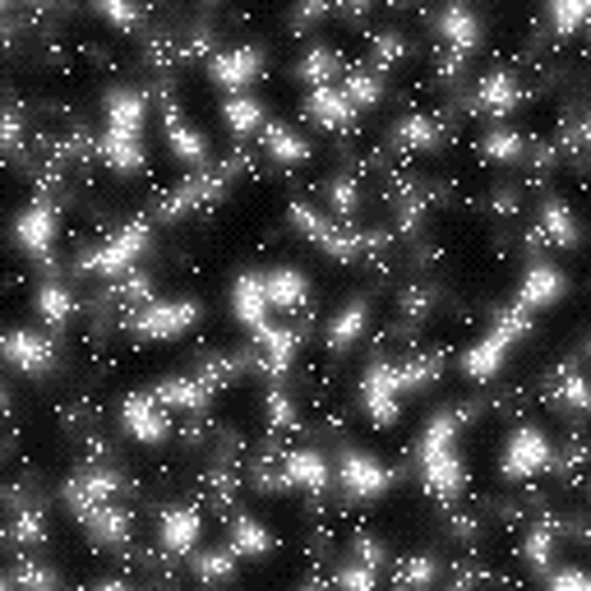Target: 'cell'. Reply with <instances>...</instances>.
I'll use <instances>...</instances> for the list:
<instances>
[{"instance_id":"6da1fadb","label":"cell","mask_w":591,"mask_h":591,"mask_svg":"<svg viewBox=\"0 0 591 591\" xmlns=\"http://www.w3.org/2000/svg\"><path fill=\"white\" fill-rule=\"evenodd\" d=\"M148 223H129L125 231H116L106 246H98L93 254H83L79 259V273H98V277H125V273H135L139 264V254L148 250Z\"/></svg>"},{"instance_id":"7a4b0ae2","label":"cell","mask_w":591,"mask_h":591,"mask_svg":"<svg viewBox=\"0 0 591 591\" xmlns=\"http://www.w3.org/2000/svg\"><path fill=\"white\" fill-rule=\"evenodd\" d=\"M550 463H555V444L541 425H518L509 434V444H503V476L509 480L541 476V471H550Z\"/></svg>"},{"instance_id":"3957f363","label":"cell","mask_w":591,"mask_h":591,"mask_svg":"<svg viewBox=\"0 0 591 591\" xmlns=\"http://www.w3.org/2000/svg\"><path fill=\"white\" fill-rule=\"evenodd\" d=\"M200 319H204L200 300H148L135 315V333L148 342H167V338H181L185 328H194Z\"/></svg>"},{"instance_id":"277c9868","label":"cell","mask_w":591,"mask_h":591,"mask_svg":"<svg viewBox=\"0 0 591 591\" xmlns=\"http://www.w3.org/2000/svg\"><path fill=\"white\" fill-rule=\"evenodd\" d=\"M393 476L384 463H375L370 453H361V448H342V457H338V486L346 490V499H379V495H388L393 490Z\"/></svg>"},{"instance_id":"5b68a950","label":"cell","mask_w":591,"mask_h":591,"mask_svg":"<svg viewBox=\"0 0 591 591\" xmlns=\"http://www.w3.org/2000/svg\"><path fill=\"white\" fill-rule=\"evenodd\" d=\"M398 398H402V388H398V365H388V361L365 365L361 411L370 416V421H375V425H393V416H398Z\"/></svg>"},{"instance_id":"8992f818","label":"cell","mask_w":591,"mask_h":591,"mask_svg":"<svg viewBox=\"0 0 591 591\" xmlns=\"http://www.w3.org/2000/svg\"><path fill=\"white\" fill-rule=\"evenodd\" d=\"M14 240L24 246L29 259H37V264H47V259H52V246H56V204L47 200V194H37V200L19 213Z\"/></svg>"},{"instance_id":"52a82bcc","label":"cell","mask_w":591,"mask_h":591,"mask_svg":"<svg viewBox=\"0 0 591 591\" xmlns=\"http://www.w3.org/2000/svg\"><path fill=\"white\" fill-rule=\"evenodd\" d=\"M121 421L139 444H162L171 434V416L152 393H129L125 407H121Z\"/></svg>"},{"instance_id":"ba28073f","label":"cell","mask_w":591,"mask_h":591,"mask_svg":"<svg viewBox=\"0 0 591 591\" xmlns=\"http://www.w3.org/2000/svg\"><path fill=\"white\" fill-rule=\"evenodd\" d=\"M259 75H264V52L259 47H231V52H217L208 60V79L217 83V89H227V93H240Z\"/></svg>"},{"instance_id":"9c48e42d","label":"cell","mask_w":591,"mask_h":591,"mask_svg":"<svg viewBox=\"0 0 591 591\" xmlns=\"http://www.w3.org/2000/svg\"><path fill=\"white\" fill-rule=\"evenodd\" d=\"M102 116H106V135L144 139L148 98H144L139 89H106V98H102Z\"/></svg>"},{"instance_id":"30bf717a","label":"cell","mask_w":591,"mask_h":591,"mask_svg":"<svg viewBox=\"0 0 591 591\" xmlns=\"http://www.w3.org/2000/svg\"><path fill=\"white\" fill-rule=\"evenodd\" d=\"M416 467H421V480L434 499H457V490H463V457H457V444L434 448V453H416Z\"/></svg>"},{"instance_id":"8fae6325","label":"cell","mask_w":591,"mask_h":591,"mask_svg":"<svg viewBox=\"0 0 591 591\" xmlns=\"http://www.w3.org/2000/svg\"><path fill=\"white\" fill-rule=\"evenodd\" d=\"M5 356H10L14 370H24V375H47L52 361H56V342H52V333L10 328V333H5Z\"/></svg>"},{"instance_id":"7c38bea8","label":"cell","mask_w":591,"mask_h":591,"mask_svg":"<svg viewBox=\"0 0 591 591\" xmlns=\"http://www.w3.org/2000/svg\"><path fill=\"white\" fill-rule=\"evenodd\" d=\"M269 310H273V305L264 296V277H259V273H240L236 287H231V315L246 323L254 338H264L269 328H273L269 323Z\"/></svg>"},{"instance_id":"4fadbf2b","label":"cell","mask_w":591,"mask_h":591,"mask_svg":"<svg viewBox=\"0 0 591 591\" xmlns=\"http://www.w3.org/2000/svg\"><path fill=\"white\" fill-rule=\"evenodd\" d=\"M292 223H296V231L310 236L319 250H328L333 259H342V264H352L356 250L365 246V240H356V236H342L333 223H323V217H319V213H310L305 204H292Z\"/></svg>"},{"instance_id":"5bb4252c","label":"cell","mask_w":591,"mask_h":591,"mask_svg":"<svg viewBox=\"0 0 591 591\" xmlns=\"http://www.w3.org/2000/svg\"><path fill=\"white\" fill-rule=\"evenodd\" d=\"M200 532H204V518H200V509H190V503L167 509L158 522V541L167 555H190L194 545H200Z\"/></svg>"},{"instance_id":"9a60e30c","label":"cell","mask_w":591,"mask_h":591,"mask_svg":"<svg viewBox=\"0 0 591 591\" xmlns=\"http://www.w3.org/2000/svg\"><path fill=\"white\" fill-rule=\"evenodd\" d=\"M125 486V480L116 476V471H79V476H70V486H65V503L83 518V513H93L98 503H106L116 490Z\"/></svg>"},{"instance_id":"2e32d148","label":"cell","mask_w":591,"mask_h":591,"mask_svg":"<svg viewBox=\"0 0 591 591\" xmlns=\"http://www.w3.org/2000/svg\"><path fill=\"white\" fill-rule=\"evenodd\" d=\"M434 29H440V37L453 47L448 70H453V65L463 60V56L476 47V42H480V19H476L467 5H448V10H440V14H434Z\"/></svg>"},{"instance_id":"e0dca14e","label":"cell","mask_w":591,"mask_h":591,"mask_svg":"<svg viewBox=\"0 0 591 591\" xmlns=\"http://www.w3.org/2000/svg\"><path fill=\"white\" fill-rule=\"evenodd\" d=\"M564 292H568V277H564L555 264H532L527 277H522L518 305H522V310H545V305L564 300Z\"/></svg>"},{"instance_id":"ac0fdd59","label":"cell","mask_w":591,"mask_h":591,"mask_svg":"<svg viewBox=\"0 0 591 591\" xmlns=\"http://www.w3.org/2000/svg\"><path fill=\"white\" fill-rule=\"evenodd\" d=\"M365 328H370V305H365V296L346 300L342 310L333 315V323H328V352H333V356L352 352V346L361 342V333H365Z\"/></svg>"},{"instance_id":"d6986e66","label":"cell","mask_w":591,"mask_h":591,"mask_svg":"<svg viewBox=\"0 0 591 591\" xmlns=\"http://www.w3.org/2000/svg\"><path fill=\"white\" fill-rule=\"evenodd\" d=\"M264 296L273 310H296V305L310 300V277H305L300 269L282 264V269H269L264 273Z\"/></svg>"},{"instance_id":"ffe728a7","label":"cell","mask_w":591,"mask_h":591,"mask_svg":"<svg viewBox=\"0 0 591 591\" xmlns=\"http://www.w3.org/2000/svg\"><path fill=\"white\" fill-rule=\"evenodd\" d=\"M282 476H287V486L319 495L328 486V457L319 448H292L287 457H282Z\"/></svg>"},{"instance_id":"44dd1931","label":"cell","mask_w":591,"mask_h":591,"mask_svg":"<svg viewBox=\"0 0 591 591\" xmlns=\"http://www.w3.org/2000/svg\"><path fill=\"white\" fill-rule=\"evenodd\" d=\"M518 102H522V83H518L509 70L480 75V83H476V106H486V112L503 116V112H518Z\"/></svg>"},{"instance_id":"7402d4cb","label":"cell","mask_w":591,"mask_h":591,"mask_svg":"<svg viewBox=\"0 0 591 591\" xmlns=\"http://www.w3.org/2000/svg\"><path fill=\"white\" fill-rule=\"evenodd\" d=\"M305 112H310V121L315 125H323V129H346L352 125V116H356V106L346 102V93L342 89H310V102H305Z\"/></svg>"},{"instance_id":"603a6c76","label":"cell","mask_w":591,"mask_h":591,"mask_svg":"<svg viewBox=\"0 0 591 591\" xmlns=\"http://www.w3.org/2000/svg\"><path fill=\"white\" fill-rule=\"evenodd\" d=\"M83 527L93 532V541L102 545H125L129 541V527H135V518H129V509H121V503H98L93 513H83Z\"/></svg>"},{"instance_id":"cb8c5ba5","label":"cell","mask_w":591,"mask_h":591,"mask_svg":"<svg viewBox=\"0 0 591 591\" xmlns=\"http://www.w3.org/2000/svg\"><path fill=\"white\" fill-rule=\"evenodd\" d=\"M167 144H171V152H177V162H185V167H204V158H208L204 135L181 121L177 106H167Z\"/></svg>"},{"instance_id":"d4e9b609","label":"cell","mask_w":591,"mask_h":591,"mask_svg":"<svg viewBox=\"0 0 591 591\" xmlns=\"http://www.w3.org/2000/svg\"><path fill=\"white\" fill-rule=\"evenodd\" d=\"M231 550H236L240 559H264V555L273 550V532H269L259 518L236 513V522H231Z\"/></svg>"},{"instance_id":"484cf974","label":"cell","mask_w":591,"mask_h":591,"mask_svg":"<svg viewBox=\"0 0 591 591\" xmlns=\"http://www.w3.org/2000/svg\"><path fill=\"white\" fill-rule=\"evenodd\" d=\"M208 393H213V379L200 375V379H167L152 388V398H158L162 407H185V411H200L208 402Z\"/></svg>"},{"instance_id":"4316f807","label":"cell","mask_w":591,"mask_h":591,"mask_svg":"<svg viewBox=\"0 0 591 591\" xmlns=\"http://www.w3.org/2000/svg\"><path fill=\"white\" fill-rule=\"evenodd\" d=\"M333 75H342V56L333 47H310V52L296 60V79L310 83V89H328Z\"/></svg>"},{"instance_id":"83f0119b","label":"cell","mask_w":591,"mask_h":591,"mask_svg":"<svg viewBox=\"0 0 591 591\" xmlns=\"http://www.w3.org/2000/svg\"><path fill=\"white\" fill-rule=\"evenodd\" d=\"M342 93L352 106H375L384 98V75L379 65H352V70L342 75Z\"/></svg>"},{"instance_id":"f1b7e54d","label":"cell","mask_w":591,"mask_h":591,"mask_svg":"<svg viewBox=\"0 0 591 591\" xmlns=\"http://www.w3.org/2000/svg\"><path fill=\"white\" fill-rule=\"evenodd\" d=\"M98 152H102V162L112 167V171H144V139H121V135H106L102 129V144H98Z\"/></svg>"},{"instance_id":"f546056e","label":"cell","mask_w":591,"mask_h":591,"mask_svg":"<svg viewBox=\"0 0 591 591\" xmlns=\"http://www.w3.org/2000/svg\"><path fill=\"white\" fill-rule=\"evenodd\" d=\"M33 305H37V315L47 319L52 328H60L65 319L75 315V296H70V287H65V282H42L37 296H33Z\"/></svg>"},{"instance_id":"4dcf8cb0","label":"cell","mask_w":591,"mask_h":591,"mask_svg":"<svg viewBox=\"0 0 591 591\" xmlns=\"http://www.w3.org/2000/svg\"><path fill=\"white\" fill-rule=\"evenodd\" d=\"M223 116H227V125H231V135L246 139V135H254V129L264 125V102L250 98V93H236V98L223 106Z\"/></svg>"},{"instance_id":"1f68e13d","label":"cell","mask_w":591,"mask_h":591,"mask_svg":"<svg viewBox=\"0 0 591 591\" xmlns=\"http://www.w3.org/2000/svg\"><path fill=\"white\" fill-rule=\"evenodd\" d=\"M264 144H269V152L277 162H310V144H305L292 125H282V121H273L269 129H264Z\"/></svg>"},{"instance_id":"d6a6232c","label":"cell","mask_w":591,"mask_h":591,"mask_svg":"<svg viewBox=\"0 0 591 591\" xmlns=\"http://www.w3.org/2000/svg\"><path fill=\"white\" fill-rule=\"evenodd\" d=\"M541 231L555 240V246H578V227H573V213H568L564 200H545L541 204Z\"/></svg>"},{"instance_id":"836d02e7","label":"cell","mask_w":591,"mask_h":591,"mask_svg":"<svg viewBox=\"0 0 591 591\" xmlns=\"http://www.w3.org/2000/svg\"><path fill=\"white\" fill-rule=\"evenodd\" d=\"M393 144L398 148H434L440 144V125H434L430 116H402L398 125H393Z\"/></svg>"},{"instance_id":"e575fe53","label":"cell","mask_w":591,"mask_h":591,"mask_svg":"<svg viewBox=\"0 0 591 591\" xmlns=\"http://www.w3.org/2000/svg\"><path fill=\"white\" fill-rule=\"evenodd\" d=\"M236 550H231V545H227V550H200V555H194L190 550V568H194V573H200L204 582H217V578H231L236 573Z\"/></svg>"},{"instance_id":"d590c367","label":"cell","mask_w":591,"mask_h":591,"mask_svg":"<svg viewBox=\"0 0 591 591\" xmlns=\"http://www.w3.org/2000/svg\"><path fill=\"white\" fill-rule=\"evenodd\" d=\"M480 152H486L490 162H518L522 152H527V139H522L518 129H490V135L480 139Z\"/></svg>"},{"instance_id":"8d00e7d4","label":"cell","mask_w":591,"mask_h":591,"mask_svg":"<svg viewBox=\"0 0 591 591\" xmlns=\"http://www.w3.org/2000/svg\"><path fill=\"white\" fill-rule=\"evenodd\" d=\"M522 555H527V564L545 578V568H550V555H555V522H536L532 536H527V545H522Z\"/></svg>"},{"instance_id":"74e56055","label":"cell","mask_w":591,"mask_h":591,"mask_svg":"<svg viewBox=\"0 0 591 591\" xmlns=\"http://www.w3.org/2000/svg\"><path fill=\"white\" fill-rule=\"evenodd\" d=\"M259 342L269 346V365H273L277 375H282V370L292 365V356H296V346H300V333H296V328H269V333L259 338Z\"/></svg>"},{"instance_id":"f35d334b","label":"cell","mask_w":591,"mask_h":591,"mask_svg":"<svg viewBox=\"0 0 591 591\" xmlns=\"http://www.w3.org/2000/svg\"><path fill=\"white\" fill-rule=\"evenodd\" d=\"M328 204H333L338 217H356V181L352 177H333L328 181Z\"/></svg>"},{"instance_id":"ab89813d","label":"cell","mask_w":591,"mask_h":591,"mask_svg":"<svg viewBox=\"0 0 591 591\" xmlns=\"http://www.w3.org/2000/svg\"><path fill=\"white\" fill-rule=\"evenodd\" d=\"M42 536H47V522H42V513H37V509L19 513V522L10 527V541H14V545H37Z\"/></svg>"},{"instance_id":"60d3db41","label":"cell","mask_w":591,"mask_h":591,"mask_svg":"<svg viewBox=\"0 0 591 591\" xmlns=\"http://www.w3.org/2000/svg\"><path fill=\"white\" fill-rule=\"evenodd\" d=\"M370 47H375V56H379V70H384L388 60H398V56H407V52H411L402 33H375V37H370Z\"/></svg>"},{"instance_id":"b9f144b4","label":"cell","mask_w":591,"mask_h":591,"mask_svg":"<svg viewBox=\"0 0 591 591\" xmlns=\"http://www.w3.org/2000/svg\"><path fill=\"white\" fill-rule=\"evenodd\" d=\"M582 19H587V5H578V0H559V5H550V24L559 33H573Z\"/></svg>"},{"instance_id":"7bdbcfd3","label":"cell","mask_w":591,"mask_h":591,"mask_svg":"<svg viewBox=\"0 0 591 591\" xmlns=\"http://www.w3.org/2000/svg\"><path fill=\"white\" fill-rule=\"evenodd\" d=\"M10 587L14 582H29V587H56L60 578L52 573V568H37V564H19V568H10V578H5Z\"/></svg>"},{"instance_id":"ee69618b","label":"cell","mask_w":591,"mask_h":591,"mask_svg":"<svg viewBox=\"0 0 591 591\" xmlns=\"http://www.w3.org/2000/svg\"><path fill=\"white\" fill-rule=\"evenodd\" d=\"M269 421L273 425H296V407H292V398L282 388L269 393Z\"/></svg>"},{"instance_id":"f6af8a7d","label":"cell","mask_w":591,"mask_h":591,"mask_svg":"<svg viewBox=\"0 0 591 591\" xmlns=\"http://www.w3.org/2000/svg\"><path fill=\"white\" fill-rule=\"evenodd\" d=\"M545 582H550L555 591H582L587 578L578 573V568H545Z\"/></svg>"},{"instance_id":"bcb514c9","label":"cell","mask_w":591,"mask_h":591,"mask_svg":"<svg viewBox=\"0 0 591 591\" xmlns=\"http://www.w3.org/2000/svg\"><path fill=\"white\" fill-rule=\"evenodd\" d=\"M434 578H440V568H434L430 559H411V564L398 568V582H434Z\"/></svg>"},{"instance_id":"7dc6e473","label":"cell","mask_w":591,"mask_h":591,"mask_svg":"<svg viewBox=\"0 0 591 591\" xmlns=\"http://www.w3.org/2000/svg\"><path fill=\"white\" fill-rule=\"evenodd\" d=\"M333 578H338V582H346V587H375V564H352V568H338Z\"/></svg>"},{"instance_id":"c3c4849f","label":"cell","mask_w":591,"mask_h":591,"mask_svg":"<svg viewBox=\"0 0 591 591\" xmlns=\"http://www.w3.org/2000/svg\"><path fill=\"white\" fill-rule=\"evenodd\" d=\"M98 14H102V19H112V24H139V19H144V10H135V5H116V0L98 5Z\"/></svg>"},{"instance_id":"681fc988","label":"cell","mask_w":591,"mask_h":591,"mask_svg":"<svg viewBox=\"0 0 591 591\" xmlns=\"http://www.w3.org/2000/svg\"><path fill=\"white\" fill-rule=\"evenodd\" d=\"M356 559H361V564H375V568H379V564H384V545H379L375 536H361V541H356Z\"/></svg>"},{"instance_id":"f907efd6","label":"cell","mask_w":591,"mask_h":591,"mask_svg":"<svg viewBox=\"0 0 591 591\" xmlns=\"http://www.w3.org/2000/svg\"><path fill=\"white\" fill-rule=\"evenodd\" d=\"M564 402L573 407V411H582V407H587V388H582V375H568V384H564Z\"/></svg>"},{"instance_id":"816d5d0a","label":"cell","mask_w":591,"mask_h":591,"mask_svg":"<svg viewBox=\"0 0 591 591\" xmlns=\"http://www.w3.org/2000/svg\"><path fill=\"white\" fill-rule=\"evenodd\" d=\"M319 14H328L323 5H310V10H296L292 14V29H305V24H310V19H319Z\"/></svg>"}]
</instances>
